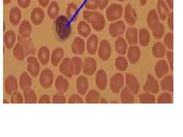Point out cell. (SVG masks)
<instances>
[{
  "label": "cell",
  "instance_id": "6da1fadb",
  "mask_svg": "<svg viewBox=\"0 0 183 137\" xmlns=\"http://www.w3.org/2000/svg\"><path fill=\"white\" fill-rule=\"evenodd\" d=\"M55 29L58 38L64 41L67 39L71 33L70 21L66 16H58L55 21Z\"/></svg>",
  "mask_w": 183,
  "mask_h": 137
},
{
  "label": "cell",
  "instance_id": "7a4b0ae2",
  "mask_svg": "<svg viewBox=\"0 0 183 137\" xmlns=\"http://www.w3.org/2000/svg\"><path fill=\"white\" fill-rule=\"evenodd\" d=\"M124 12L123 6L120 4L113 3L107 7L105 15L109 22H115L122 16Z\"/></svg>",
  "mask_w": 183,
  "mask_h": 137
},
{
  "label": "cell",
  "instance_id": "3957f363",
  "mask_svg": "<svg viewBox=\"0 0 183 137\" xmlns=\"http://www.w3.org/2000/svg\"><path fill=\"white\" fill-rule=\"evenodd\" d=\"M125 78L122 74L116 73L111 77L109 81V88L113 94L120 92L124 84Z\"/></svg>",
  "mask_w": 183,
  "mask_h": 137
},
{
  "label": "cell",
  "instance_id": "277c9868",
  "mask_svg": "<svg viewBox=\"0 0 183 137\" xmlns=\"http://www.w3.org/2000/svg\"><path fill=\"white\" fill-rule=\"evenodd\" d=\"M98 55L102 61L109 59L111 53V47L110 43L106 40H103L100 42L98 48Z\"/></svg>",
  "mask_w": 183,
  "mask_h": 137
},
{
  "label": "cell",
  "instance_id": "5b68a950",
  "mask_svg": "<svg viewBox=\"0 0 183 137\" xmlns=\"http://www.w3.org/2000/svg\"><path fill=\"white\" fill-rule=\"evenodd\" d=\"M105 20L102 14L98 12H94L90 24L94 29L97 31H101L105 27Z\"/></svg>",
  "mask_w": 183,
  "mask_h": 137
},
{
  "label": "cell",
  "instance_id": "8992f818",
  "mask_svg": "<svg viewBox=\"0 0 183 137\" xmlns=\"http://www.w3.org/2000/svg\"><path fill=\"white\" fill-rule=\"evenodd\" d=\"M53 74L51 71L46 68L42 71L39 77V82L41 86L45 89L49 88L53 82Z\"/></svg>",
  "mask_w": 183,
  "mask_h": 137
},
{
  "label": "cell",
  "instance_id": "52a82bcc",
  "mask_svg": "<svg viewBox=\"0 0 183 137\" xmlns=\"http://www.w3.org/2000/svg\"><path fill=\"white\" fill-rule=\"evenodd\" d=\"M124 17L125 22L130 26H133L137 22V16L136 11L130 3L127 4L124 10Z\"/></svg>",
  "mask_w": 183,
  "mask_h": 137
},
{
  "label": "cell",
  "instance_id": "ba28073f",
  "mask_svg": "<svg viewBox=\"0 0 183 137\" xmlns=\"http://www.w3.org/2000/svg\"><path fill=\"white\" fill-rule=\"evenodd\" d=\"M59 70L60 72L68 78H72L74 75V69L71 59L65 58L60 65Z\"/></svg>",
  "mask_w": 183,
  "mask_h": 137
},
{
  "label": "cell",
  "instance_id": "9c48e42d",
  "mask_svg": "<svg viewBox=\"0 0 183 137\" xmlns=\"http://www.w3.org/2000/svg\"><path fill=\"white\" fill-rule=\"evenodd\" d=\"M126 26L122 20L115 21L111 24L108 27L109 33L113 37H117L125 33Z\"/></svg>",
  "mask_w": 183,
  "mask_h": 137
},
{
  "label": "cell",
  "instance_id": "30bf717a",
  "mask_svg": "<svg viewBox=\"0 0 183 137\" xmlns=\"http://www.w3.org/2000/svg\"><path fill=\"white\" fill-rule=\"evenodd\" d=\"M144 92L154 94H157L159 91V84L158 81L152 76L148 74L146 78V82L144 86Z\"/></svg>",
  "mask_w": 183,
  "mask_h": 137
},
{
  "label": "cell",
  "instance_id": "8fae6325",
  "mask_svg": "<svg viewBox=\"0 0 183 137\" xmlns=\"http://www.w3.org/2000/svg\"><path fill=\"white\" fill-rule=\"evenodd\" d=\"M97 64L95 59L88 57L84 60L82 63V70L84 74L91 76L95 73Z\"/></svg>",
  "mask_w": 183,
  "mask_h": 137
},
{
  "label": "cell",
  "instance_id": "7c38bea8",
  "mask_svg": "<svg viewBox=\"0 0 183 137\" xmlns=\"http://www.w3.org/2000/svg\"><path fill=\"white\" fill-rule=\"evenodd\" d=\"M125 83L127 87L130 89L134 94H137L140 89L139 83L135 76L131 74L125 75Z\"/></svg>",
  "mask_w": 183,
  "mask_h": 137
},
{
  "label": "cell",
  "instance_id": "4fadbf2b",
  "mask_svg": "<svg viewBox=\"0 0 183 137\" xmlns=\"http://www.w3.org/2000/svg\"><path fill=\"white\" fill-rule=\"evenodd\" d=\"M27 70L33 77L37 76L40 72V64L36 58L30 57L27 59Z\"/></svg>",
  "mask_w": 183,
  "mask_h": 137
},
{
  "label": "cell",
  "instance_id": "5bb4252c",
  "mask_svg": "<svg viewBox=\"0 0 183 137\" xmlns=\"http://www.w3.org/2000/svg\"><path fill=\"white\" fill-rule=\"evenodd\" d=\"M71 50L74 55H82L84 53L86 48L85 42L82 38L76 37L71 44Z\"/></svg>",
  "mask_w": 183,
  "mask_h": 137
},
{
  "label": "cell",
  "instance_id": "9a60e30c",
  "mask_svg": "<svg viewBox=\"0 0 183 137\" xmlns=\"http://www.w3.org/2000/svg\"><path fill=\"white\" fill-rule=\"evenodd\" d=\"M127 58L132 64H135L140 59L141 51L140 48L137 46H130L127 49Z\"/></svg>",
  "mask_w": 183,
  "mask_h": 137
},
{
  "label": "cell",
  "instance_id": "2e32d148",
  "mask_svg": "<svg viewBox=\"0 0 183 137\" xmlns=\"http://www.w3.org/2000/svg\"><path fill=\"white\" fill-rule=\"evenodd\" d=\"M99 46V39L95 34H92L88 38L86 43V48L91 55H95Z\"/></svg>",
  "mask_w": 183,
  "mask_h": 137
},
{
  "label": "cell",
  "instance_id": "e0dca14e",
  "mask_svg": "<svg viewBox=\"0 0 183 137\" xmlns=\"http://www.w3.org/2000/svg\"><path fill=\"white\" fill-rule=\"evenodd\" d=\"M157 10L160 20L165 21L170 14V9L164 0H158L157 4Z\"/></svg>",
  "mask_w": 183,
  "mask_h": 137
},
{
  "label": "cell",
  "instance_id": "ac0fdd59",
  "mask_svg": "<svg viewBox=\"0 0 183 137\" xmlns=\"http://www.w3.org/2000/svg\"><path fill=\"white\" fill-rule=\"evenodd\" d=\"M95 83L96 86L99 90H104L107 86V75L105 71L101 69L98 71L96 75Z\"/></svg>",
  "mask_w": 183,
  "mask_h": 137
},
{
  "label": "cell",
  "instance_id": "d6986e66",
  "mask_svg": "<svg viewBox=\"0 0 183 137\" xmlns=\"http://www.w3.org/2000/svg\"><path fill=\"white\" fill-rule=\"evenodd\" d=\"M44 19V12L40 7L34 9L31 13V20L35 26L40 25Z\"/></svg>",
  "mask_w": 183,
  "mask_h": 137
},
{
  "label": "cell",
  "instance_id": "ffe728a7",
  "mask_svg": "<svg viewBox=\"0 0 183 137\" xmlns=\"http://www.w3.org/2000/svg\"><path fill=\"white\" fill-rule=\"evenodd\" d=\"M127 42L130 45H137L138 44V31L135 27H129L125 33Z\"/></svg>",
  "mask_w": 183,
  "mask_h": 137
},
{
  "label": "cell",
  "instance_id": "44dd1931",
  "mask_svg": "<svg viewBox=\"0 0 183 137\" xmlns=\"http://www.w3.org/2000/svg\"><path fill=\"white\" fill-rule=\"evenodd\" d=\"M169 71L168 63L165 60H160L156 64L155 67V72L158 78H161L168 74Z\"/></svg>",
  "mask_w": 183,
  "mask_h": 137
},
{
  "label": "cell",
  "instance_id": "7402d4cb",
  "mask_svg": "<svg viewBox=\"0 0 183 137\" xmlns=\"http://www.w3.org/2000/svg\"><path fill=\"white\" fill-rule=\"evenodd\" d=\"M146 22L149 27L152 30L160 24V18L156 10L153 9L149 12L146 17Z\"/></svg>",
  "mask_w": 183,
  "mask_h": 137
},
{
  "label": "cell",
  "instance_id": "603a6c76",
  "mask_svg": "<svg viewBox=\"0 0 183 137\" xmlns=\"http://www.w3.org/2000/svg\"><path fill=\"white\" fill-rule=\"evenodd\" d=\"M76 87L78 94L82 96L85 95L89 88L88 79L84 76L79 77L76 80Z\"/></svg>",
  "mask_w": 183,
  "mask_h": 137
},
{
  "label": "cell",
  "instance_id": "cb8c5ba5",
  "mask_svg": "<svg viewBox=\"0 0 183 137\" xmlns=\"http://www.w3.org/2000/svg\"><path fill=\"white\" fill-rule=\"evenodd\" d=\"M68 81L64 77L59 75L55 81V87L59 93L64 94L68 89Z\"/></svg>",
  "mask_w": 183,
  "mask_h": 137
},
{
  "label": "cell",
  "instance_id": "d4e9b609",
  "mask_svg": "<svg viewBox=\"0 0 183 137\" xmlns=\"http://www.w3.org/2000/svg\"><path fill=\"white\" fill-rule=\"evenodd\" d=\"M37 57L41 65H47L50 59V51L49 48L45 46L40 47L37 52Z\"/></svg>",
  "mask_w": 183,
  "mask_h": 137
},
{
  "label": "cell",
  "instance_id": "484cf974",
  "mask_svg": "<svg viewBox=\"0 0 183 137\" xmlns=\"http://www.w3.org/2000/svg\"><path fill=\"white\" fill-rule=\"evenodd\" d=\"M115 49L118 54L124 55H126L128 45L126 40L122 37H118L115 42Z\"/></svg>",
  "mask_w": 183,
  "mask_h": 137
},
{
  "label": "cell",
  "instance_id": "4316f807",
  "mask_svg": "<svg viewBox=\"0 0 183 137\" xmlns=\"http://www.w3.org/2000/svg\"><path fill=\"white\" fill-rule=\"evenodd\" d=\"M32 31V24L29 21L25 20L21 22L19 27V34L22 37L27 38L31 34Z\"/></svg>",
  "mask_w": 183,
  "mask_h": 137
},
{
  "label": "cell",
  "instance_id": "83f0119b",
  "mask_svg": "<svg viewBox=\"0 0 183 137\" xmlns=\"http://www.w3.org/2000/svg\"><path fill=\"white\" fill-rule=\"evenodd\" d=\"M78 8L74 3H70L66 9V17L70 21H75L78 17Z\"/></svg>",
  "mask_w": 183,
  "mask_h": 137
},
{
  "label": "cell",
  "instance_id": "f1b7e54d",
  "mask_svg": "<svg viewBox=\"0 0 183 137\" xmlns=\"http://www.w3.org/2000/svg\"><path fill=\"white\" fill-rule=\"evenodd\" d=\"M121 102L124 104H131L134 102V94L127 87L123 88L120 94Z\"/></svg>",
  "mask_w": 183,
  "mask_h": 137
},
{
  "label": "cell",
  "instance_id": "f546056e",
  "mask_svg": "<svg viewBox=\"0 0 183 137\" xmlns=\"http://www.w3.org/2000/svg\"><path fill=\"white\" fill-rule=\"evenodd\" d=\"M77 31L80 35L84 38H87L91 33V27L90 24L84 20L80 21L77 26Z\"/></svg>",
  "mask_w": 183,
  "mask_h": 137
},
{
  "label": "cell",
  "instance_id": "4dcf8cb0",
  "mask_svg": "<svg viewBox=\"0 0 183 137\" xmlns=\"http://www.w3.org/2000/svg\"><path fill=\"white\" fill-rule=\"evenodd\" d=\"M150 33L146 29L142 28L139 31L138 40L141 46H147L150 43Z\"/></svg>",
  "mask_w": 183,
  "mask_h": 137
},
{
  "label": "cell",
  "instance_id": "1f68e13d",
  "mask_svg": "<svg viewBox=\"0 0 183 137\" xmlns=\"http://www.w3.org/2000/svg\"><path fill=\"white\" fill-rule=\"evenodd\" d=\"M166 52V47L161 42H156L152 47V54L156 58H163Z\"/></svg>",
  "mask_w": 183,
  "mask_h": 137
},
{
  "label": "cell",
  "instance_id": "d6a6232c",
  "mask_svg": "<svg viewBox=\"0 0 183 137\" xmlns=\"http://www.w3.org/2000/svg\"><path fill=\"white\" fill-rule=\"evenodd\" d=\"M64 56V52L62 48L55 49L51 55V61L54 66H57L60 63Z\"/></svg>",
  "mask_w": 183,
  "mask_h": 137
},
{
  "label": "cell",
  "instance_id": "836d02e7",
  "mask_svg": "<svg viewBox=\"0 0 183 137\" xmlns=\"http://www.w3.org/2000/svg\"><path fill=\"white\" fill-rule=\"evenodd\" d=\"M173 77L169 75L164 77L160 82L162 90L168 92H172L173 90Z\"/></svg>",
  "mask_w": 183,
  "mask_h": 137
},
{
  "label": "cell",
  "instance_id": "e575fe53",
  "mask_svg": "<svg viewBox=\"0 0 183 137\" xmlns=\"http://www.w3.org/2000/svg\"><path fill=\"white\" fill-rule=\"evenodd\" d=\"M47 15L51 20H54L58 16L60 13V7L58 3L55 1H53L49 4L47 10Z\"/></svg>",
  "mask_w": 183,
  "mask_h": 137
},
{
  "label": "cell",
  "instance_id": "d590c367",
  "mask_svg": "<svg viewBox=\"0 0 183 137\" xmlns=\"http://www.w3.org/2000/svg\"><path fill=\"white\" fill-rule=\"evenodd\" d=\"M22 18V12L20 8L14 7L12 8L10 13V20L12 25H18Z\"/></svg>",
  "mask_w": 183,
  "mask_h": 137
},
{
  "label": "cell",
  "instance_id": "8d00e7d4",
  "mask_svg": "<svg viewBox=\"0 0 183 137\" xmlns=\"http://www.w3.org/2000/svg\"><path fill=\"white\" fill-rule=\"evenodd\" d=\"M20 87L23 90L30 89L32 85L31 78L27 72H23L20 77Z\"/></svg>",
  "mask_w": 183,
  "mask_h": 137
},
{
  "label": "cell",
  "instance_id": "74e56055",
  "mask_svg": "<svg viewBox=\"0 0 183 137\" xmlns=\"http://www.w3.org/2000/svg\"><path fill=\"white\" fill-rule=\"evenodd\" d=\"M99 93L94 90H91L88 92L86 96L85 101L87 103L95 104L99 102Z\"/></svg>",
  "mask_w": 183,
  "mask_h": 137
},
{
  "label": "cell",
  "instance_id": "f35d334b",
  "mask_svg": "<svg viewBox=\"0 0 183 137\" xmlns=\"http://www.w3.org/2000/svg\"><path fill=\"white\" fill-rule=\"evenodd\" d=\"M128 65V61L124 57H118L115 59V66L118 70L121 72L125 71L127 68Z\"/></svg>",
  "mask_w": 183,
  "mask_h": 137
},
{
  "label": "cell",
  "instance_id": "ab89813d",
  "mask_svg": "<svg viewBox=\"0 0 183 137\" xmlns=\"http://www.w3.org/2000/svg\"><path fill=\"white\" fill-rule=\"evenodd\" d=\"M23 96L25 103H35L37 102V96L33 90L30 89L25 90Z\"/></svg>",
  "mask_w": 183,
  "mask_h": 137
},
{
  "label": "cell",
  "instance_id": "60d3db41",
  "mask_svg": "<svg viewBox=\"0 0 183 137\" xmlns=\"http://www.w3.org/2000/svg\"><path fill=\"white\" fill-rule=\"evenodd\" d=\"M139 101L143 104H152L156 101L155 97L149 92L141 94L139 96Z\"/></svg>",
  "mask_w": 183,
  "mask_h": 137
},
{
  "label": "cell",
  "instance_id": "b9f144b4",
  "mask_svg": "<svg viewBox=\"0 0 183 137\" xmlns=\"http://www.w3.org/2000/svg\"><path fill=\"white\" fill-rule=\"evenodd\" d=\"M13 53L14 56L18 59L20 61L23 60L25 57V52L23 45L20 44H17L14 48Z\"/></svg>",
  "mask_w": 183,
  "mask_h": 137
},
{
  "label": "cell",
  "instance_id": "7bdbcfd3",
  "mask_svg": "<svg viewBox=\"0 0 183 137\" xmlns=\"http://www.w3.org/2000/svg\"><path fill=\"white\" fill-rule=\"evenodd\" d=\"M74 69V75H77L80 73L82 68V61L80 57H74L71 59Z\"/></svg>",
  "mask_w": 183,
  "mask_h": 137
},
{
  "label": "cell",
  "instance_id": "ee69618b",
  "mask_svg": "<svg viewBox=\"0 0 183 137\" xmlns=\"http://www.w3.org/2000/svg\"><path fill=\"white\" fill-rule=\"evenodd\" d=\"M165 33L164 27L160 23L158 26L152 29V34L154 38L156 39H160L163 37Z\"/></svg>",
  "mask_w": 183,
  "mask_h": 137
},
{
  "label": "cell",
  "instance_id": "f6af8a7d",
  "mask_svg": "<svg viewBox=\"0 0 183 137\" xmlns=\"http://www.w3.org/2000/svg\"><path fill=\"white\" fill-rule=\"evenodd\" d=\"M15 35L13 31H9L6 34L5 36V42L6 46L9 48H11L15 41Z\"/></svg>",
  "mask_w": 183,
  "mask_h": 137
},
{
  "label": "cell",
  "instance_id": "bcb514c9",
  "mask_svg": "<svg viewBox=\"0 0 183 137\" xmlns=\"http://www.w3.org/2000/svg\"><path fill=\"white\" fill-rule=\"evenodd\" d=\"M164 45L170 50L173 49V34L172 33H168L164 38Z\"/></svg>",
  "mask_w": 183,
  "mask_h": 137
},
{
  "label": "cell",
  "instance_id": "7dc6e473",
  "mask_svg": "<svg viewBox=\"0 0 183 137\" xmlns=\"http://www.w3.org/2000/svg\"><path fill=\"white\" fill-rule=\"evenodd\" d=\"M157 103L159 104H170L172 103V96L168 92L162 93L158 96Z\"/></svg>",
  "mask_w": 183,
  "mask_h": 137
},
{
  "label": "cell",
  "instance_id": "c3c4849f",
  "mask_svg": "<svg viewBox=\"0 0 183 137\" xmlns=\"http://www.w3.org/2000/svg\"><path fill=\"white\" fill-rule=\"evenodd\" d=\"M84 7L89 10H97L99 9L96 0H87L84 5Z\"/></svg>",
  "mask_w": 183,
  "mask_h": 137
},
{
  "label": "cell",
  "instance_id": "681fc988",
  "mask_svg": "<svg viewBox=\"0 0 183 137\" xmlns=\"http://www.w3.org/2000/svg\"><path fill=\"white\" fill-rule=\"evenodd\" d=\"M53 103H66V97L63 94L58 93L55 94L53 99Z\"/></svg>",
  "mask_w": 183,
  "mask_h": 137
},
{
  "label": "cell",
  "instance_id": "f907efd6",
  "mask_svg": "<svg viewBox=\"0 0 183 137\" xmlns=\"http://www.w3.org/2000/svg\"><path fill=\"white\" fill-rule=\"evenodd\" d=\"M69 103H83L84 100L78 94H74L70 96L68 100Z\"/></svg>",
  "mask_w": 183,
  "mask_h": 137
},
{
  "label": "cell",
  "instance_id": "816d5d0a",
  "mask_svg": "<svg viewBox=\"0 0 183 137\" xmlns=\"http://www.w3.org/2000/svg\"><path fill=\"white\" fill-rule=\"evenodd\" d=\"M166 56L168 59V62L170 65L171 70L173 71V53L172 51H168L166 52Z\"/></svg>",
  "mask_w": 183,
  "mask_h": 137
},
{
  "label": "cell",
  "instance_id": "f5cc1de1",
  "mask_svg": "<svg viewBox=\"0 0 183 137\" xmlns=\"http://www.w3.org/2000/svg\"><path fill=\"white\" fill-rule=\"evenodd\" d=\"M94 12L93 11H90L88 10H85L83 13L82 16L84 18V21L87 22L88 23L90 24L92 17L93 15Z\"/></svg>",
  "mask_w": 183,
  "mask_h": 137
},
{
  "label": "cell",
  "instance_id": "db71d44e",
  "mask_svg": "<svg viewBox=\"0 0 183 137\" xmlns=\"http://www.w3.org/2000/svg\"><path fill=\"white\" fill-rule=\"evenodd\" d=\"M17 1L20 8L27 9L30 6L31 0H17Z\"/></svg>",
  "mask_w": 183,
  "mask_h": 137
},
{
  "label": "cell",
  "instance_id": "11a10c76",
  "mask_svg": "<svg viewBox=\"0 0 183 137\" xmlns=\"http://www.w3.org/2000/svg\"><path fill=\"white\" fill-rule=\"evenodd\" d=\"M97 2L98 8L100 10H103L107 7L108 3L109 0H96Z\"/></svg>",
  "mask_w": 183,
  "mask_h": 137
},
{
  "label": "cell",
  "instance_id": "9f6ffc18",
  "mask_svg": "<svg viewBox=\"0 0 183 137\" xmlns=\"http://www.w3.org/2000/svg\"><path fill=\"white\" fill-rule=\"evenodd\" d=\"M168 27L172 31H173V12L170 13L168 16Z\"/></svg>",
  "mask_w": 183,
  "mask_h": 137
},
{
  "label": "cell",
  "instance_id": "6f0895ef",
  "mask_svg": "<svg viewBox=\"0 0 183 137\" xmlns=\"http://www.w3.org/2000/svg\"><path fill=\"white\" fill-rule=\"evenodd\" d=\"M13 102L17 103H23V98L20 93H16V94L13 96Z\"/></svg>",
  "mask_w": 183,
  "mask_h": 137
},
{
  "label": "cell",
  "instance_id": "680465c9",
  "mask_svg": "<svg viewBox=\"0 0 183 137\" xmlns=\"http://www.w3.org/2000/svg\"><path fill=\"white\" fill-rule=\"evenodd\" d=\"M50 97L48 95H43L39 99V103H50Z\"/></svg>",
  "mask_w": 183,
  "mask_h": 137
},
{
  "label": "cell",
  "instance_id": "91938a15",
  "mask_svg": "<svg viewBox=\"0 0 183 137\" xmlns=\"http://www.w3.org/2000/svg\"><path fill=\"white\" fill-rule=\"evenodd\" d=\"M38 1L40 6L43 8H46L49 6L50 0H38Z\"/></svg>",
  "mask_w": 183,
  "mask_h": 137
},
{
  "label": "cell",
  "instance_id": "94428289",
  "mask_svg": "<svg viewBox=\"0 0 183 137\" xmlns=\"http://www.w3.org/2000/svg\"><path fill=\"white\" fill-rule=\"evenodd\" d=\"M166 4H167L168 7L170 9H173V0H165Z\"/></svg>",
  "mask_w": 183,
  "mask_h": 137
},
{
  "label": "cell",
  "instance_id": "6125c7cd",
  "mask_svg": "<svg viewBox=\"0 0 183 137\" xmlns=\"http://www.w3.org/2000/svg\"><path fill=\"white\" fill-rule=\"evenodd\" d=\"M147 0H139V4L140 6H143L146 5Z\"/></svg>",
  "mask_w": 183,
  "mask_h": 137
},
{
  "label": "cell",
  "instance_id": "be15d7a7",
  "mask_svg": "<svg viewBox=\"0 0 183 137\" xmlns=\"http://www.w3.org/2000/svg\"><path fill=\"white\" fill-rule=\"evenodd\" d=\"M10 1H11V0H4V3L5 4H9Z\"/></svg>",
  "mask_w": 183,
  "mask_h": 137
},
{
  "label": "cell",
  "instance_id": "e7e4bbea",
  "mask_svg": "<svg viewBox=\"0 0 183 137\" xmlns=\"http://www.w3.org/2000/svg\"><path fill=\"white\" fill-rule=\"evenodd\" d=\"M118 1H119V2H123L125 1V0H117Z\"/></svg>",
  "mask_w": 183,
  "mask_h": 137
}]
</instances>
